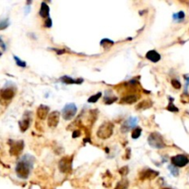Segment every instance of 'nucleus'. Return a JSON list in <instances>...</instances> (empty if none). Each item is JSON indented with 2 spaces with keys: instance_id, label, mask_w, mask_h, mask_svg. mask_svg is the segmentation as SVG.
Here are the masks:
<instances>
[{
  "instance_id": "obj_18",
  "label": "nucleus",
  "mask_w": 189,
  "mask_h": 189,
  "mask_svg": "<svg viewBox=\"0 0 189 189\" xmlns=\"http://www.w3.org/2000/svg\"><path fill=\"white\" fill-rule=\"evenodd\" d=\"M152 106V102L149 100H145L143 101H141L140 103L137 105V109L138 110H145V109H149Z\"/></svg>"
},
{
  "instance_id": "obj_35",
  "label": "nucleus",
  "mask_w": 189,
  "mask_h": 189,
  "mask_svg": "<svg viewBox=\"0 0 189 189\" xmlns=\"http://www.w3.org/2000/svg\"><path fill=\"white\" fill-rule=\"evenodd\" d=\"M163 189H172V188H163Z\"/></svg>"
},
{
  "instance_id": "obj_29",
  "label": "nucleus",
  "mask_w": 189,
  "mask_h": 189,
  "mask_svg": "<svg viewBox=\"0 0 189 189\" xmlns=\"http://www.w3.org/2000/svg\"><path fill=\"white\" fill-rule=\"evenodd\" d=\"M129 172V170H128V167L127 166H124V167H122L120 170H119V173L122 176H126Z\"/></svg>"
},
{
  "instance_id": "obj_20",
  "label": "nucleus",
  "mask_w": 189,
  "mask_h": 189,
  "mask_svg": "<svg viewBox=\"0 0 189 189\" xmlns=\"http://www.w3.org/2000/svg\"><path fill=\"white\" fill-rule=\"evenodd\" d=\"M113 44H115V43H113V41H111V40H109V39H102V40L101 41V45L104 49L110 48V47H112Z\"/></svg>"
},
{
  "instance_id": "obj_8",
  "label": "nucleus",
  "mask_w": 189,
  "mask_h": 189,
  "mask_svg": "<svg viewBox=\"0 0 189 189\" xmlns=\"http://www.w3.org/2000/svg\"><path fill=\"white\" fill-rule=\"evenodd\" d=\"M16 94V90L11 87H6L0 90V99L3 101H10L14 98Z\"/></svg>"
},
{
  "instance_id": "obj_7",
  "label": "nucleus",
  "mask_w": 189,
  "mask_h": 189,
  "mask_svg": "<svg viewBox=\"0 0 189 189\" xmlns=\"http://www.w3.org/2000/svg\"><path fill=\"white\" fill-rule=\"evenodd\" d=\"M172 164L177 168L185 167L189 163V159L185 154H177L171 159Z\"/></svg>"
},
{
  "instance_id": "obj_30",
  "label": "nucleus",
  "mask_w": 189,
  "mask_h": 189,
  "mask_svg": "<svg viewBox=\"0 0 189 189\" xmlns=\"http://www.w3.org/2000/svg\"><path fill=\"white\" fill-rule=\"evenodd\" d=\"M167 110L170 111V112H178V111H179L178 108L175 107V106L174 105L173 102H170V103H169V105L167 106Z\"/></svg>"
},
{
  "instance_id": "obj_17",
  "label": "nucleus",
  "mask_w": 189,
  "mask_h": 189,
  "mask_svg": "<svg viewBox=\"0 0 189 189\" xmlns=\"http://www.w3.org/2000/svg\"><path fill=\"white\" fill-rule=\"evenodd\" d=\"M49 12H50V7L49 6L47 5L45 2H43L41 4V8H40V11L39 14L42 18H47L49 16Z\"/></svg>"
},
{
  "instance_id": "obj_16",
  "label": "nucleus",
  "mask_w": 189,
  "mask_h": 189,
  "mask_svg": "<svg viewBox=\"0 0 189 189\" xmlns=\"http://www.w3.org/2000/svg\"><path fill=\"white\" fill-rule=\"evenodd\" d=\"M60 79L63 83H65V84H81L83 82L82 79H71L70 77H68V76H63Z\"/></svg>"
},
{
  "instance_id": "obj_1",
  "label": "nucleus",
  "mask_w": 189,
  "mask_h": 189,
  "mask_svg": "<svg viewBox=\"0 0 189 189\" xmlns=\"http://www.w3.org/2000/svg\"><path fill=\"white\" fill-rule=\"evenodd\" d=\"M33 158L30 155H26L21 158L16 166V174L21 179H27L30 175L31 170L32 169Z\"/></svg>"
},
{
  "instance_id": "obj_21",
  "label": "nucleus",
  "mask_w": 189,
  "mask_h": 189,
  "mask_svg": "<svg viewBox=\"0 0 189 189\" xmlns=\"http://www.w3.org/2000/svg\"><path fill=\"white\" fill-rule=\"evenodd\" d=\"M128 186V181L126 180V179H123V180H121L115 186V189H126Z\"/></svg>"
},
{
  "instance_id": "obj_5",
  "label": "nucleus",
  "mask_w": 189,
  "mask_h": 189,
  "mask_svg": "<svg viewBox=\"0 0 189 189\" xmlns=\"http://www.w3.org/2000/svg\"><path fill=\"white\" fill-rule=\"evenodd\" d=\"M72 162H73V155L65 156V157L62 158L58 163L59 170L64 174L70 173L72 170Z\"/></svg>"
},
{
  "instance_id": "obj_15",
  "label": "nucleus",
  "mask_w": 189,
  "mask_h": 189,
  "mask_svg": "<svg viewBox=\"0 0 189 189\" xmlns=\"http://www.w3.org/2000/svg\"><path fill=\"white\" fill-rule=\"evenodd\" d=\"M146 58L150 62L157 63L160 60V54L155 50H150L146 54Z\"/></svg>"
},
{
  "instance_id": "obj_13",
  "label": "nucleus",
  "mask_w": 189,
  "mask_h": 189,
  "mask_svg": "<svg viewBox=\"0 0 189 189\" xmlns=\"http://www.w3.org/2000/svg\"><path fill=\"white\" fill-rule=\"evenodd\" d=\"M49 110H50V108L48 106L43 105V104L40 105L37 109V116L39 117L41 120L45 119L47 117V115H48V113H49Z\"/></svg>"
},
{
  "instance_id": "obj_28",
  "label": "nucleus",
  "mask_w": 189,
  "mask_h": 189,
  "mask_svg": "<svg viewBox=\"0 0 189 189\" xmlns=\"http://www.w3.org/2000/svg\"><path fill=\"white\" fill-rule=\"evenodd\" d=\"M171 83H172V86H173L174 89H176V90H180L181 87H182V85H181L180 81H179L178 79H172Z\"/></svg>"
},
{
  "instance_id": "obj_12",
  "label": "nucleus",
  "mask_w": 189,
  "mask_h": 189,
  "mask_svg": "<svg viewBox=\"0 0 189 189\" xmlns=\"http://www.w3.org/2000/svg\"><path fill=\"white\" fill-rule=\"evenodd\" d=\"M137 123H138V119H137L136 117H130V118L125 123V124L122 126V128H121L122 132H126V131L130 130L132 127L136 126Z\"/></svg>"
},
{
  "instance_id": "obj_23",
  "label": "nucleus",
  "mask_w": 189,
  "mask_h": 189,
  "mask_svg": "<svg viewBox=\"0 0 189 189\" xmlns=\"http://www.w3.org/2000/svg\"><path fill=\"white\" fill-rule=\"evenodd\" d=\"M141 132H142V129H141L140 127H136V128L133 130V132L131 133L132 138H133V139L138 138L140 137V135H141Z\"/></svg>"
},
{
  "instance_id": "obj_10",
  "label": "nucleus",
  "mask_w": 189,
  "mask_h": 189,
  "mask_svg": "<svg viewBox=\"0 0 189 189\" xmlns=\"http://www.w3.org/2000/svg\"><path fill=\"white\" fill-rule=\"evenodd\" d=\"M159 175V172H156L151 169H144L139 173V178L141 180H146V179H153Z\"/></svg>"
},
{
  "instance_id": "obj_32",
  "label": "nucleus",
  "mask_w": 189,
  "mask_h": 189,
  "mask_svg": "<svg viewBox=\"0 0 189 189\" xmlns=\"http://www.w3.org/2000/svg\"><path fill=\"white\" fill-rule=\"evenodd\" d=\"M44 27H46V28H51L52 27V20L50 18H47V20L44 22Z\"/></svg>"
},
{
  "instance_id": "obj_26",
  "label": "nucleus",
  "mask_w": 189,
  "mask_h": 189,
  "mask_svg": "<svg viewBox=\"0 0 189 189\" xmlns=\"http://www.w3.org/2000/svg\"><path fill=\"white\" fill-rule=\"evenodd\" d=\"M9 25V21L8 18H4V20L0 21V31L1 30H5L6 28H7Z\"/></svg>"
},
{
  "instance_id": "obj_11",
  "label": "nucleus",
  "mask_w": 189,
  "mask_h": 189,
  "mask_svg": "<svg viewBox=\"0 0 189 189\" xmlns=\"http://www.w3.org/2000/svg\"><path fill=\"white\" fill-rule=\"evenodd\" d=\"M138 99H139L138 95H136V94H129V95L123 97L120 101V103H122V104H133V103L138 101Z\"/></svg>"
},
{
  "instance_id": "obj_34",
  "label": "nucleus",
  "mask_w": 189,
  "mask_h": 189,
  "mask_svg": "<svg viewBox=\"0 0 189 189\" xmlns=\"http://www.w3.org/2000/svg\"><path fill=\"white\" fill-rule=\"evenodd\" d=\"M80 136V131H79V130H76V131H74L73 132V134H72V137L75 138H78V137H79Z\"/></svg>"
},
{
  "instance_id": "obj_3",
  "label": "nucleus",
  "mask_w": 189,
  "mask_h": 189,
  "mask_svg": "<svg viewBox=\"0 0 189 189\" xmlns=\"http://www.w3.org/2000/svg\"><path fill=\"white\" fill-rule=\"evenodd\" d=\"M113 133V125L111 122H105L97 130V137L101 139H107Z\"/></svg>"
},
{
  "instance_id": "obj_9",
  "label": "nucleus",
  "mask_w": 189,
  "mask_h": 189,
  "mask_svg": "<svg viewBox=\"0 0 189 189\" xmlns=\"http://www.w3.org/2000/svg\"><path fill=\"white\" fill-rule=\"evenodd\" d=\"M59 118H60V113L57 111H54L52 112L49 116H48V120H47V124H48L49 127H55L57 126L58 123H59Z\"/></svg>"
},
{
  "instance_id": "obj_25",
  "label": "nucleus",
  "mask_w": 189,
  "mask_h": 189,
  "mask_svg": "<svg viewBox=\"0 0 189 189\" xmlns=\"http://www.w3.org/2000/svg\"><path fill=\"white\" fill-rule=\"evenodd\" d=\"M117 100V97H115V96H113V95H112V96H107V95H105V97H104V102L106 103V104H112V103H113L115 101Z\"/></svg>"
},
{
  "instance_id": "obj_22",
  "label": "nucleus",
  "mask_w": 189,
  "mask_h": 189,
  "mask_svg": "<svg viewBox=\"0 0 189 189\" xmlns=\"http://www.w3.org/2000/svg\"><path fill=\"white\" fill-rule=\"evenodd\" d=\"M101 97V92H98V93L95 94V95L90 96L88 99V102H90V103H95V102H97L99 101V99Z\"/></svg>"
},
{
  "instance_id": "obj_14",
  "label": "nucleus",
  "mask_w": 189,
  "mask_h": 189,
  "mask_svg": "<svg viewBox=\"0 0 189 189\" xmlns=\"http://www.w3.org/2000/svg\"><path fill=\"white\" fill-rule=\"evenodd\" d=\"M30 121H31L30 115H28V113H26L23 115V119L18 123V125H20V129H21V132H25L28 128H29Z\"/></svg>"
},
{
  "instance_id": "obj_19",
  "label": "nucleus",
  "mask_w": 189,
  "mask_h": 189,
  "mask_svg": "<svg viewBox=\"0 0 189 189\" xmlns=\"http://www.w3.org/2000/svg\"><path fill=\"white\" fill-rule=\"evenodd\" d=\"M185 12H184V11H179V12L174 13V14L173 15L174 21H176V22H178V23L184 21H185Z\"/></svg>"
},
{
  "instance_id": "obj_33",
  "label": "nucleus",
  "mask_w": 189,
  "mask_h": 189,
  "mask_svg": "<svg viewBox=\"0 0 189 189\" xmlns=\"http://www.w3.org/2000/svg\"><path fill=\"white\" fill-rule=\"evenodd\" d=\"M0 47H1L3 51H6V49H7L6 43H5V42L3 41V39H2V37H1V36H0Z\"/></svg>"
},
{
  "instance_id": "obj_31",
  "label": "nucleus",
  "mask_w": 189,
  "mask_h": 189,
  "mask_svg": "<svg viewBox=\"0 0 189 189\" xmlns=\"http://www.w3.org/2000/svg\"><path fill=\"white\" fill-rule=\"evenodd\" d=\"M185 86L184 94H188L187 90H188V87H189V75H185Z\"/></svg>"
},
{
  "instance_id": "obj_27",
  "label": "nucleus",
  "mask_w": 189,
  "mask_h": 189,
  "mask_svg": "<svg viewBox=\"0 0 189 189\" xmlns=\"http://www.w3.org/2000/svg\"><path fill=\"white\" fill-rule=\"evenodd\" d=\"M14 59H15V62H16L17 65H18V67H21V68H26V62L22 61L21 59H20L16 55H14Z\"/></svg>"
},
{
  "instance_id": "obj_24",
  "label": "nucleus",
  "mask_w": 189,
  "mask_h": 189,
  "mask_svg": "<svg viewBox=\"0 0 189 189\" xmlns=\"http://www.w3.org/2000/svg\"><path fill=\"white\" fill-rule=\"evenodd\" d=\"M168 169H169L170 173H171L174 176L176 177V176L179 175V170H178V168L175 167V166H174L173 164H170V165L168 166Z\"/></svg>"
},
{
  "instance_id": "obj_4",
  "label": "nucleus",
  "mask_w": 189,
  "mask_h": 189,
  "mask_svg": "<svg viewBox=\"0 0 189 189\" xmlns=\"http://www.w3.org/2000/svg\"><path fill=\"white\" fill-rule=\"evenodd\" d=\"M9 153L12 156H20L24 149V142L23 140H11L9 139Z\"/></svg>"
},
{
  "instance_id": "obj_2",
  "label": "nucleus",
  "mask_w": 189,
  "mask_h": 189,
  "mask_svg": "<svg viewBox=\"0 0 189 189\" xmlns=\"http://www.w3.org/2000/svg\"><path fill=\"white\" fill-rule=\"evenodd\" d=\"M148 143L151 148L154 149H163L165 147V143L163 136L158 132H152L148 138Z\"/></svg>"
},
{
  "instance_id": "obj_6",
  "label": "nucleus",
  "mask_w": 189,
  "mask_h": 189,
  "mask_svg": "<svg viewBox=\"0 0 189 189\" xmlns=\"http://www.w3.org/2000/svg\"><path fill=\"white\" fill-rule=\"evenodd\" d=\"M77 111H78V108L74 103H68V104L63 108V113H62L63 118L65 120H71L76 115Z\"/></svg>"
}]
</instances>
